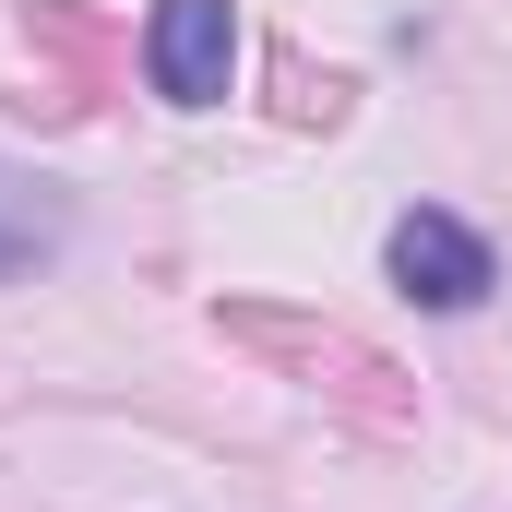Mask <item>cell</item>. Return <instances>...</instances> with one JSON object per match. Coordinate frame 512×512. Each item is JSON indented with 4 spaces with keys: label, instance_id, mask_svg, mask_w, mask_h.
Masks as SVG:
<instances>
[{
    "label": "cell",
    "instance_id": "7a4b0ae2",
    "mask_svg": "<svg viewBox=\"0 0 512 512\" xmlns=\"http://www.w3.org/2000/svg\"><path fill=\"white\" fill-rule=\"evenodd\" d=\"M143 60H155V96H167V108H215L227 72H239V12H227V0H155Z\"/></svg>",
    "mask_w": 512,
    "mask_h": 512
},
{
    "label": "cell",
    "instance_id": "3957f363",
    "mask_svg": "<svg viewBox=\"0 0 512 512\" xmlns=\"http://www.w3.org/2000/svg\"><path fill=\"white\" fill-rule=\"evenodd\" d=\"M60 239H72L60 191H48V179H24V167H0V274H36Z\"/></svg>",
    "mask_w": 512,
    "mask_h": 512
},
{
    "label": "cell",
    "instance_id": "6da1fadb",
    "mask_svg": "<svg viewBox=\"0 0 512 512\" xmlns=\"http://www.w3.org/2000/svg\"><path fill=\"white\" fill-rule=\"evenodd\" d=\"M393 286L417 298V310H477L489 286H501V262H489V239L465 227V215H441V203H417L405 227H393Z\"/></svg>",
    "mask_w": 512,
    "mask_h": 512
}]
</instances>
